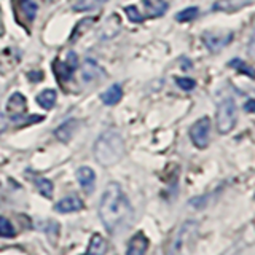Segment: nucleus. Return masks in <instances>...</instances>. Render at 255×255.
I'll return each mask as SVG.
<instances>
[{
	"instance_id": "nucleus-1",
	"label": "nucleus",
	"mask_w": 255,
	"mask_h": 255,
	"mask_svg": "<svg viewBox=\"0 0 255 255\" xmlns=\"http://www.w3.org/2000/svg\"><path fill=\"white\" fill-rule=\"evenodd\" d=\"M132 215V206L126 198L122 185L117 182L109 183L99 203V217L104 227L110 235H118L129 227Z\"/></svg>"
},
{
	"instance_id": "nucleus-2",
	"label": "nucleus",
	"mask_w": 255,
	"mask_h": 255,
	"mask_svg": "<svg viewBox=\"0 0 255 255\" xmlns=\"http://www.w3.org/2000/svg\"><path fill=\"white\" fill-rule=\"evenodd\" d=\"M125 153V142L122 134L115 129L102 132L94 142V158L102 166H114Z\"/></svg>"
},
{
	"instance_id": "nucleus-3",
	"label": "nucleus",
	"mask_w": 255,
	"mask_h": 255,
	"mask_svg": "<svg viewBox=\"0 0 255 255\" xmlns=\"http://www.w3.org/2000/svg\"><path fill=\"white\" fill-rule=\"evenodd\" d=\"M215 123L220 134H228L235 129L238 123V106L233 98H225L219 102L215 112Z\"/></svg>"
},
{
	"instance_id": "nucleus-4",
	"label": "nucleus",
	"mask_w": 255,
	"mask_h": 255,
	"mask_svg": "<svg viewBox=\"0 0 255 255\" xmlns=\"http://www.w3.org/2000/svg\"><path fill=\"white\" fill-rule=\"evenodd\" d=\"M198 223L196 222H185L177 228L174 233L169 246H167L166 255H185L187 254V246L190 243L191 236L196 233Z\"/></svg>"
},
{
	"instance_id": "nucleus-5",
	"label": "nucleus",
	"mask_w": 255,
	"mask_h": 255,
	"mask_svg": "<svg viewBox=\"0 0 255 255\" xmlns=\"http://www.w3.org/2000/svg\"><path fill=\"white\" fill-rule=\"evenodd\" d=\"M190 139L193 145L199 150H204L211 142V120L203 117L196 120L190 128Z\"/></svg>"
},
{
	"instance_id": "nucleus-6",
	"label": "nucleus",
	"mask_w": 255,
	"mask_h": 255,
	"mask_svg": "<svg viewBox=\"0 0 255 255\" xmlns=\"http://www.w3.org/2000/svg\"><path fill=\"white\" fill-rule=\"evenodd\" d=\"M231 40H233V32L225 30V32H212L207 30L203 34V42L207 46V50L212 53H219L225 48Z\"/></svg>"
},
{
	"instance_id": "nucleus-7",
	"label": "nucleus",
	"mask_w": 255,
	"mask_h": 255,
	"mask_svg": "<svg viewBox=\"0 0 255 255\" xmlns=\"http://www.w3.org/2000/svg\"><path fill=\"white\" fill-rule=\"evenodd\" d=\"M26 107H27L26 98H24V94L21 93H13L11 98L6 102L8 115L11 117L13 122H21V117L24 115V112H26Z\"/></svg>"
},
{
	"instance_id": "nucleus-8",
	"label": "nucleus",
	"mask_w": 255,
	"mask_h": 255,
	"mask_svg": "<svg viewBox=\"0 0 255 255\" xmlns=\"http://www.w3.org/2000/svg\"><path fill=\"white\" fill-rule=\"evenodd\" d=\"M104 77H106V72H104V69L94 59L90 58V59L85 61L83 67H82V80L85 83L99 82V80Z\"/></svg>"
},
{
	"instance_id": "nucleus-9",
	"label": "nucleus",
	"mask_w": 255,
	"mask_h": 255,
	"mask_svg": "<svg viewBox=\"0 0 255 255\" xmlns=\"http://www.w3.org/2000/svg\"><path fill=\"white\" fill-rule=\"evenodd\" d=\"M77 180L86 193H91L96 185V174L90 166H82L77 169Z\"/></svg>"
},
{
	"instance_id": "nucleus-10",
	"label": "nucleus",
	"mask_w": 255,
	"mask_h": 255,
	"mask_svg": "<svg viewBox=\"0 0 255 255\" xmlns=\"http://www.w3.org/2000/svg\"><path fill=\"white\" fill-rule=\"evenodd\" d=\"M148 238L143 233H137L131 238L129 244H128L126 255H145L148 251Z\"/></svg>"
},
{
	"instance_id": "nucleus-11",
	"label": "nucleus",
	"mask_w": 255,
	"mask_h": 255,
	"mask_svg": "<svg viewBox=\"0 0 255 255\" xmlns=\"http://www.w3.org/2000/svg\"><path fill=\"white\" fill-rule=\"evenodd\" d=\"M78 129V120H66L64 123H61L58 128L54 129V135L56 139L61 140V142H69L72 137H74V134L77 132Z\"/></svg>"
},
{
	"instance_id": "nucleus-12",
	"label": "nucleus",
	"mask_w": 255,
	"mask_h": 255,
	"mask_svg": "<svg viewBox=\"0 0 255 255\" xmlns=\"http://www.w3.org/2000/svg\"><path fill=\"white\" fill-rule=\"evenodd\" d=\"M80 209H83V201L77 196H67V198H62L61 201L54 206V211L56 212H61V214H70V212H77Z\"/></svg>"
},
{
	"instance_id": "nucleus-13",
	"label": "nucleus",
	"mask_w": 255,
	"mask_h": 255,
	"mask_svg": "<svg viewBox=\"0 0 255 255\" xmlns=\"http://www.w3.org/2000/svg\"><path fill=\"white\" fill-rule=\"evenodd\" d=\"M122 98H123V88L118 83L112 85L101 94V101L106 104V106H115V104L122 101Z\"/></svg>"
},
{
	"instance_id": "nucleus-14",
	"label": "nucleus",
	"mask_w": 255,
	"mask_h": 255,
	"mask_svg": "<svg viewBox=\"0 0 255 255\" xmlns=\"http://www.w3.org/2000/svg\"><path fill=\"white\" fill-rule=\"evenodd\" d=\"M142 2L147 8L148 18H158V16H163L167 11V6H169L166 0H142Z\"/></svg>"
},
{
	"instance_id": "nucleus-15",
	"label": "nucleus",
	"mask_w": 255,
	"mask_h": 255,
	"mask_svg": "<svg viewBox=\"0 0 255 255\" xmlns=\"http://www.w3.org/2000/svg\"><path fill=\"white\" fill-rule=\"evenodd\" d=\"M120 29H122V22H120V18L117 14H114L112 18L107 19V22L104 24V27L101 30V38H110V37H115Z\"/></svg>"
},
{
	"instance_id": "nucleus-16",
	"label": "nucleus",
	"mask_w": 255,
	"mask_h": 255,
	"mask_svg": "<svg viewBox=\"0 0 255 255\" xmlns=\"http://www.w3.org/2000/svg\"><path fill=\"white\" fill-rule=\"evenodd\" d=\"M249 3L251 0H219V2H215L214 8L220 11H236Z\"/></svg>"
},
{
	"instance_id": "nucleus-17",
	"label": "nucleus",
	"mask_w": 255,
	"mask_h": 255,
	"mask_svg": "<svg viewBox=\"0 0 255 255\" xmlns=\"http://www.w3.org/2000/svg\"><path fill=\"white\" fill-rule=\"evenodd\" d=\"M107 251V243L101 235H93L90 247H88V255H106Z\"/></svg>"
},
{
	"instance_id": "nucleus-18",
	"label": "nucleus",
	"mask_w": 255,
	"mask_h": 255,
	"mask_svg": "<svg viewBox=\"0 0 255 255\" xmlns=\"http://www.w3.org/2000/svg\"><path fill=\"white\" fill-rule=\"evenodd\" d=\"M56 98H58V94H56L54 90H43L42 93H40L37 96V104L42 109L45 110H50L54 107V104H56Z\"/></svg>"
},
{
	"instance_id": "nucleus-19",
	"label": "nucleus",
	"mask_w": 255,
	"mask_h": 255,
	"mask_svg": "<svg viewBox=\"0 0 255 255\" xmlns=\"http://www.w3.org/2000/svg\"><path fill=\"white\" fill-rule=\"evenodd\" d=\"M94 21H96L94 18H86V19L78 21V24L75 26L74 32H72V35H70V42H77V40L82 37L85 32H88L94 26Z\"/></svg>"
},
{
	"instance_id": "nucleus-20",
	"label": "nucleus",
	"mask_w": 255,
	"mask_h": 255,
	"mask_svg": "<svg viewBox=\"0 0 255 255\" xmlns=\"http://www.w3.org/2000/svg\"><path fill=\"white\" fill-rule=\"evenodd\" d=\"M107 0H77V2L72 5L75 11H93L96 8L102 6Z\"/></svg>"
},
{
	"instance_id": "nucleus-21",
	"label": "nucleus",
	"mask_w": 255,
	"mask_h": 255,
	"mask_svg": "<svg viewBox=\"0 0 255 255\" xmlns=\"http://www.w3.org/2000/svg\"><path fill=\"white\" fill-rule=\"evenodd\" d=\"M19 6H21V11L24 14V18L27 19V22H32L35 19V14H37V3L34 0H21L19 2Z\"/></svg>"
},
{
	"instance_id": "nucleus-22",
	"label": "nucleus",
	"mask_w": 255,
	"mask_h": 255,
	"mask_svg": "<svg viewBox=\"0 0 255 255\" xmlns=\"http://www.w3.org/2000/svg\"><path fill=\"white\" fill-rule=\"evenodd\" d=\"M199 14V8L198 6H188V8H183L182 11H179L175 14V19L179 22H190L198 18Z\"/></svg>"
},
{
	"instance_id": "nucleus-23",
	"label": "nucleus",
	"mask_w": 255,
	"mask_h": 255,
	"mask_svg": "<svg viewBox=\"0 0 255 255\" xmlns=\"http://www.w3.org/2000/svg\"><path fill=\"white\" fill-rule=\"evenodd\" d=\"M34 182H35L38 191L43 196H46V198H51L53 196V183H51L50 179H46V177H35Z\"/></svg>"
},
{
	"instance_id": "nucleus-24",
	"label": "nucleus",
	"mask_w": 255,
	"mask_h": 255,
	"mask_svg": "<svg viewBox=\"0 0 255 255\" xmlns=\"http://www.w3.org/2000/svg\"><path fill=\"white\" fill-rule=\"evenodd\" d=\"M54 70H56V75L61 80H67L72 77L74 70H72L66 62H54Z\"/></svg>"
},
{
	"instance_id": "nucleus-25",
	"label": "nucleus",
	"mask_w": 255,
	"mask_h": 255,
	"mask_svg": "<svg viewBox=\"0 0 255 255\" xmlns=\"http://www.w3.org/2000/svg\"><path fill=\"white\" fill-rule=\"evenodd\" d=\"M230 67H235V69H238L241 74H246V75H249V77H255V72H254V69L252 67H249L247 66L246 62H243L241 59H233L230 64H228Z\"/></svg>"
},
{
	"instance_id": "nucleus-26",
	"label": "nucleus",
	"mask_w": 255,
	"mask_h": 255,
	"mask_svg": "<svg viewBox=\"0 0 255 255\" xmlns=\"http://www.w3.org/2000/svg\"><path fill=\"white\" fill-rule=\"evenodd\" d=\"M0 236H2V238L14 236V228L11 225V222L8 219H5V217H0Z\"/></svg>"
},
{
	"instance_id": "nucleus-27",
	"label": "nucleus",
	"mask_w": 255,
	"mask_h": 255,
	"mask_svg": "<svg viewBox=\"0 0 255 255\" xmlns=\"http://www.w3.org/2000/svg\"><path fill=\"white\" fill-rule=\"evenodd\" d=\"M125 13H126L128 18H129V21H132V22H142L143 21V16L137 10V6H134V5L125 6Z\"/></svg>"
},
{
	"instance_id": "nucleus-28",
	"label": "nucleus",
	"mask_w": 255,
	"mask_h": 255,
	"mask_svg": "<svg viewBox=\"0 0 255 255\" xmlns=\"http://www.w3.org/2000/svg\"><path fill=\"white\" fill-rule=\"evenodd\" d=\"M175 83H177V86L180 88V90L183 91H191V90H195V86H196V82L193 78H188V77H179V78H175Z\"/></svg>"
},
{
	"instance_id": "nucleus-29",
	"label": "nucleus",
	"mask_w": 255,
	"mask_h": 255,
	"mask_svg": "<svg viewBox=\"0 0 255 255\" xmlns=\"http://www.w3.org/2000/svg\"><path fill=\"white\" fill-rule=\"evenodd\" d=\"M66 64H67V66H69L72 70H75V69L78 67V58H77V53L70 51V53L67 54V61H66Z\"/></svg>"
},
{
	"instance_id": "nucleus-30",
	"label": "nucleus",
	"mask_w": 255,
	"mask_h": 255,
	"mask_svg": "<svg viewBox=\"0 0 255 255\" xmlns=\"http://www.w3.org/2000/svg\"><path fill=\"white\" fill-rule=\"evenodd\" d=\"M247 53H249L251 58H255V32L249 40V45H247Z\"/></svg>"
},
{
	"instance_id": "nucleus-31",
	"label": "nucleus",
	"mask_w": 255,
	"mask_h": 255,
	"mask_svg": "<svg viewBox=\"0 0 255 255\" xmlns=\"http://www.w3.org/2000/svg\"><path fill=\"white\" fill-rule=\"evenodd\" d=\"M244 109L249 112V114H255V99H249V101H247Z\"/></svg>"
},
{
	"instance_id": "nucleus-32",
	"label": "nucleus",
	"mask_w": 255,
	"mask_h": 255,
	"mask_svg": "<svg viewBox=\"0 0 255 255\" xmlns=\"http://www.w3.org/2000/svg\"><path fill=\"white\" fill-rule=\"evenodd\" d=\"M27 77H29V80H34V82H40V80L43 78V74H42V72H37V74H35V72H34V74H32V72H29Z\"/></svg>"
},
{
	"instance_id": "nucleus-33",
	"label": "nucleus",
	"mask_w": 255,
	"mask_h": 255,
	"mask_svg": "<svg viewBox=\"0 0 255 255\" xmlns=\"http://www.w3.org/2000/svg\"><path fill=\"white\" fill-rule=\"evenodd\" d=\"M5 128H6V120L2 114H0V134L5 131Z\"/></svg>"
},
{
	"instance_id": "nucleus-34",
	"label": "nucleus",
	"mask_w": 255,
	"mask_h": 255,
	"mask_svg": "<svg viewBox=\"0 0 255 255\" xmlns=\"http://www.w3.org/2000/svg\"><path fill=\"white\" fill-rule=\"evenodd\" d=\"M83 255H88V254H83Z\"/></svg>"
}]
</instances>
